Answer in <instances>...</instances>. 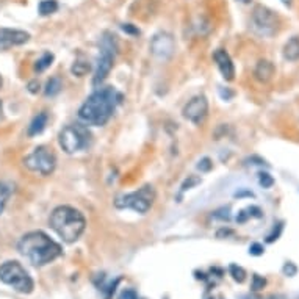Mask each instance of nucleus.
<instances>
[{
    "mask_svg": "<svg viewBox=\"0 0 299 299\" xmlns=\"http://www.w3.org/2000/svg\"><path fill=\"white\" fill-rule=\"evenodd\" d=\"M243 299H260V298H257V296H244Z\"/></svg>",
    "mask_w": 299,
    "mask_h": 299,
    "instance_id": "nucleus-34",
    "label": "nucleus"
},
{
    "mask_svg": "<svg viewBox=\"0 0 299 299\" xmlns=\"http://www.w3.org/2000/svg\"><path fill=\"white\" fill-rule=\"evenodd\" d=\"M30 33L24 32V30H16V28H0V51H8V49L22 46L28 43Z\"/></svg>",
    "mask_w": 299,
    "mask_h": 299,
    "instance_id": "nucleus-12",
    "label": "nucleus"
},
{
    "mask_svg": "<svg viewBox=\"0 0 299 299\" xmlns=\"http://www.w3.org/2000/svg\"><path fill=\"white\" fill-rule=\"evenodd\" d=\"M207 113H208V102L205 96H196L183 107V118L196 125L205 121Z\"/></svg>",
    "mask_w": 299,
    "mask_h": 299,
    "instance_id": "nucleus-10",
    "label": "nucleus"
},
{
    "mask_svg": "<svg viewBox=\"0 0 299 299\" xmlns=\"http://www.w3.org/2000/svg\"><path fill=\"white\" fill-rule=\"evenodd\" d=\"M121 299H138L136 298V293L133 290H125L121 296Z\"/></svg>",
    "mask_w": 299,
    "mask_h": 299,
    "instance_id": "nucleus-31",
    "label": "nucleus"
},
{
    "mask_svg": "<svg viewBox=\"0 0 299 299\" xmlns=\"http://www.w3.org/2000/svg\"><path fill=\"white\" fill-rule=\"evenodd\" d=\"M154 201H155L154 186L144 185L143 188H139L138 191L119 196L115 201V205L118 208H130V210L136 213H147L149 208L152 207Z\"/></svg>",
    "mask_w": 299,
    "mask_h": 299,
    "instance_id": "nucleus-7",
    "label": "nucleus"
},
{
    "mask_svg": "<svg viewBox=\"0 0 299 299\" xmlns=\"http://www.w3.org/2000/svg\"><path fill=\"white\" fill-rule=\"evenodd\" d=\"M122 30H124L125 33H130V35H139V30L135 28L132 24H124V25H122Z\"/></svg>",
    "mask_w": 299,
    "mask_h": 299,
    "instance_id": "nucleus-29",
    "label": "nucleus"
},
{
    "mask_svg": "<svg viewBox=\"0 0 299 299\" xmlns=\"http://www.w3.org/2000/svg\"><path fill=\"white\" fill-rule=\"evenodd\" d=\"M252 27L258 35L273 36L277 30V16L270 8L257 5L252 11Z\"/></svg>",
    "mask_w": 299,
    "mask_h": 299,
    "instance_id": "nucleus-9",
    "label": "nucleus"
},
{
    "mask_svg": "<svg viewBox=\"0 0 299 299\" xmlns=\"http://www.w3.org/2000/svg\"><path fill=\"white\" fill-rule=\"evenodd\" d=\"M265 285H266L265 277L258 276V274H254V276H252V284H251V290H252V292H260Z\"/></svg>",
    "mask_w": 299,
    "mask_h": 299,
    "instance_id": "nucleus-23",
    "label": "nucleus"
},
{
    "mask_svg": "<svg viewBox=\"0 0 299 299\" xmlns=\"http://www.w3.org/2000/svg\"><path fill=\"white\" fill-rule=\"evenodd\" d=\"M47 125V115L46 113H38L33 119L32 122L28 125V136H36L41 133Z\"/></svg>",
    "mask_w": 299,
    "mask_h": 299,
    "instance_id": "nucleus-16",
    "label": "nucleus"
},
{
    "mask_svg": "<svg viewBox=\"0 0 299 299\" xmlns=\"http://www.w3.org/2000/svg\"><path fill=\"white\" fill-rule=\"evenodd\" d=\"M0 282H3L5 285L11 287L13 290L22 293V295H28L33 292V279L28 276V273L24 270V266L9 260L0 265Z\"/></svg>",
    "mask_w": 299,
    "mask_h": 299,
    "instance_id": "nucleus-4",
    "label": "nucleus"
},
{
    "mask_svg": "<svg viewBox=\"0 0 299 299\" xmlns=\"http://www.w3.org/2000/svg\"><path fill=\"white\" fill-rule=\"evenodd\" d=\"M229 273H231V276L234 277V281H237V282H243L244 279H246V271L243 270L241 266H238V265H231V266H229Z\"/></svg>",
    "mask_w": 299,
    "mask_h": 299,
    "instance_id": "nucleus-22",
    "label": "nucleus"
},
{
    "mask_svg": "<svg viewBox=\"0 0 299 299\" xmlns=\"http://www.w3.org/2000/svg\"><path fill=\"white\" fill-rule=\"evenodd\" d=\"M89 69H91V66H89L88 61H83V60H78V61H75L71 67V72L77 77H83L89 72Z\"/></svg>",
    "mask_w": 299,
    "mask_h": 299,
    "instance_id": "nucleus-21",
    "label": "nucleus"
},
{
    "mask_svg": "<svg viewBox=\"0 0 299 299\" xmlns=\"http://www.w3.org/2000/svg\"><path fill=\"white\" fill-rule=\"evenodd\" d=\"M215 58V63L219 69V72L223 74V77L226 80H234L235 77V67H234V63H232V58L229 55L224 49H218L213 55Z\"/></svg>",
    "mask_w": 299,
    "mask_h": 299,
    "instance_id": "nucleus-13",
    "label": "nucleus"
},
{
    "mask_svg": "<svg viewBox=\"0 0 299 299\" xmlns=\"http://www.w3.org/2000/svg\"><path fill=\"white\" fill-rule=\"evenodd\" d=\"M24 165L32 173L41 174V176H51L55 171L57 157L49 147L39 146L32 154H28L24 158Z\"/></svg>",
    "mask_w": 299,
    "mask_h": 299,
    "instance_id": "nucleus-8",
    "label": "nucleus"
},
{
    "mask_svg": "<svg viewBox=\"0 0 299 299\" xmlns=\"http://www.w3.org/2000/svg\"><path fill=\"white\" fill-rule=\"evenodd\" d=\"M201 183V179H199L197 176H188V179L183 182L182 185V191H186V190H191V188L194 185H199Z\"/></svg>",
    "mask_w": 299,
    "mask_h": 299,
    "instance_id": "nucleus-25",
    "label": "nucleus"
},
{
    "mask_svg": "<svg viewBox=\"0 0 299 299\" xmlns=\"http://www.w3.org/2000/svg\"><path fill=\"white\" fill-rule=\"evenodd\" d=\"M60 146L66 154H75L85 151V149L91 144V132L88 127L82 124H71L66 125L61 132H60Z\"/></svg>",
    "mask_w": 299,
    "mask_h": 299,
    "instance_id": "nucleus-6",
    "label": "nucleus"
},
{
    "mask_svg": "<svg viewBox=\"0 0 299 299\" xmlns=\"http://www.w3.org/2000/svg\"><path fill=\"white\" fill-rule=\"evenodd\" d=\"M13 191H14V185L11 182H6V180L0 182V215L3 213L8 199L11 197Z\"/></svg>",
    "mask_w": 299,
    "mask_h": 299,
    "instance_id": "nucleus-17",
    "label": "nucleus"
},
{
    "mask_svg": "<svg viewBox=\"0 0 299 299\" xmlns=\"http://www.w3.org/2000/svg\"><path fill=\"white\" fill-rule=\"evenodd\" d=\"M284 58L288 61H298L299 60V36H293L284 46Z\"/></svg>",
    "mask_w": 299,
    "mask_h": 299,
    "instance_id": "nucleus-15",
    "label": "nucleus"
},
{
    "mask_svg": "<svg viewBox=\"0 0 299 299\" xmlns=\"http://www.w3.org/2000/svg\"><path fill=\"white\" fill-rule=\"evenodd\" d=\"M258 182H260L263 188H271L274 185V179L268 173H260L258 174Z\"/></svg>",
    "mask_w": 299,
    "mask_h": 299,
    "instance_id": "nucleus-24",
    "label": "nucleus"
},
{
    "mask_svg": "<svg viewBox=\"0 0 299 299\" xmlns=\"http://www.w3.org/2000/svg\"><path fill=\"white\" fill-rule=\"evenodd\" d=\"M118 54V39L113 33L105 32L101 39V54L97 58V67L93 78V85H101L113 67L115 57Z\"/></svg>",
    "mask_w": 299,
    "mask_h": 299,
    "instance_id": "nucleus-5",
    "label": "nucleus"
},
{
    "mask_svg": "<svg viewBox=\"0 0 299 299\" xmlns=\"http://www.w3.org/2000/svg\"><path fill=\"white\" fill-rule=\"evenodd\" d=\"M274 72H276V69L271 61H268V60H260L254 69V77L260 83H268V82H271V78L274 77Z\"/></svg>",
    "mask_w": 299,
    "mask_h": 299,
    "instance_id": "nucleus-14",
    "label": "nucleus"
},
{
    "mask_svg": "<svg viewBox=\"0 0 299 299\" xmlns=\"http://www.w3.org/2000/svg\"><path fill=\"white\" fill-rule=\"evenodd\" d=\"M296 273H298V268H296V265H295L293 262H287V263L284 265V274H285V276L293 277V276H296Z\"/></svg>",
    "mask_w": 299,
    "mask_h": 299,
    "instance_id": "nucleus-26",
    "label": "nucleus"
},
{
    "mask_svg": "<svg viewBox=\"0 0 299 299\" xmlns=\"http://www.w3.org/2000/svg\"><path fill=\"white\" fill-rule=\"evenodd\" d=\"M0 86H2V77H0Z\"/></svg>",
    "mask_w": 299,
    "mask_h": 299,
    "instance_id": "nucleus-35",
    "label": "nucleus"
},
{
    "mask_svg": "<svg viewBox=\"0 0 299 299\" xmlns=\"http://www.w3.org/2000/svg\"><path fill=\"white\" fill-rule=\"evenodd\" d=\"M174 39L169 33H157L151 41V52L158 60H168L174 54Z\"/></svg>",
    "mask_w": 299,
    "mask_h": 299,
    "instance_id": "nucleus-11",
    "label": "nucleus"
},
{
    "mask_svg": "<svg viewBox=\"0 0 299 299\" xmlns=\"http://www.w3.org/2000/svg\"><path fill=\"white\" fill-rule=\"evenodd\" d=\"M51 227L58 234L60 238H63L66 243H74L80 238L86 229L85 216L74 207L60 205L51 215Z\"/></svg>",
    "mask_w": 299,
    "mask_h": 299,
    "instance_id": "nucleus-3",
    "label": "nucleus"
},
{
    "mask_svg": "<svg viewBox=\"0 0 299 299\" xmlns=\"http://www.w3.org/2000/svg\"><path fill=\"white\" fill-rule=\"evenodd\" d=\"M197 168L201 169V171H204V173L210 171V169H212V162H210V158H202V160L199 162Z\"/></svg>",
    "mask_w": 299,
    "mask_h": 299,
    "instance_id": "nucleus-28",
    "label": "nucleus"
},
{
    "mask_svg": "<svg viewBox=\"0 0 299 299\" xmlns=\"http://www.w3.org/2000/svg\"><path fill=\"white\" fill-rule=\"evenodd\" d=\"M28 91L30 93H38L39 91V82H36V80H33V82H30L28 83Z\"/></svg>",
    "mask_w": 299,
    "mask_h": 299,
    "instance_id": "nucleus-30",
    "label": "nucleus"
},
{
    "mask_svg": "<svg viewBox=\"0 0 299 299\" xmlns=\"http://www.w3.org/2000/svg\"><path fill=\"white\" fill-rule=\"evenodd\" d=\"M265 252V247L260 243H252L251 247H249V254L251 255H262Z\"/></svg>",
    "mask_w": 299,
    "mask_h": 299,
    "instance_id": "nucleus-27",
    "label": "nucleus"
},
{
    "mask_svg": "<svg viewBox=\"0 0 299 299\" xmlns=\"http://www.w3.org/2000/svg\"><path fill=\"white\" fill-rule=\"evenodd\" d=\"M52 63H54V54L46 52V54H43L41 58L36 60V63H35V71H36V72H44L46 69L51 66Z\"/></svg>",
    "mask_w": 299,
    "mask_h": 299,
    "instance_id": "nucleus-20",
    "label": "nucleus"
},
{
    "mask_svg": "<svg viewBox=\"0 0 299 299\" xmlns=\"http://www.w3.org/2000/svg\"><path fill=\"white\" fill-rule=\"evenodd\" d=\"M17 249L35 266H44L61 255V246L41 231L25 234L19 240Z\"/></svg>",
    "mask_w": 299,
    "mask_h": 299,
    "instance_id": "nucleus-2",
    "label": "nucleus"
},
{
    "mask_svg": "<svg viewBox=\"0 0 299 299\" xmlns=\"http://www.w3.org/2000/svg\"><path fill=\"white\" fill-rule=\"evenodd\" d=\"M61 88H63L61 78H60V77H52L51 80L47 82V85H46L44 94H46L47 97H54V96H57L60 91H61Z\"/></svg>",
    "mask_w": 299,
    "mask_h": 299,
    "instance_id": "nucleus-18",
    "label": "nucleus"
},
{
    "mask_svg": "<svg viewBox=\"0 0 299 299\" xmlns=\"http://www.w3.org/2000/svg\"><path fill=\"white\" fill-rule=\"evenodd\" d=\"M58 9V2L57 0H41L38 5V11L41 16H49L55 13Z\"/></svg>",
    "mask_w": 299,
    "mask_h": 299,
    "instance_id": "nucleus-19",
    "label": "nucleus"
},
{
    "mask_svg": "<svg viewBox=\"0 0 299 299\" xmlns=\"http://www.w3.org/2000/svg\"><path fill=\"white\" fill-rule=\"evenodd\" d=\"M119 101H121V94L115 88H99L83 102L78 110V118L88 125H105L110 121V118L113 116Z\"/></svg>",
    "mask_w": 299,
    "mask_h": 299,
    "instance_id": "nucleus-1",
    "label": "nucleus"
},
{
    "mask_svg": "<svg viewBox=\"0 0 299 299\" xmlns=\"http://www.w3.org/2000/svg\"><path fill=\"white\" fill-rule=\"evenodd\" d=\"M281 2L285 5V6H292V3H293V0H281Z\"/></svg>",
    "mask_w": 299,
    "mask_h": 299,
    "instance_id": "nucleus-32",
    "label": "nucleus"
},
{
    "mask_svg": "<svg viewBox=\"0 0 299 299\" xmlns=\"http://www.w3.org/2000/svg\"><path fill=\"white\" fill-rule=\"evenodd\" d=\"M2 113H3V104L0 101V118H2Z\"/></svg>",
    "mask_w": 299,
    "mask_h": 299,
    "instance_id": "nucleus-33",
    "label": "nucleus"
}]
</instances>
